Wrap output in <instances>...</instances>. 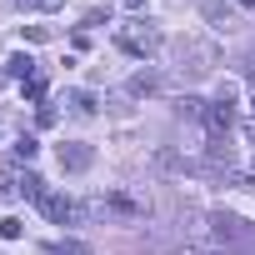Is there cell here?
<instances>
[{"mask_svg":"<svg viewBox=\"0 0 255 255\" xmlns=\"http://www.w3.org/2000/svg\"><path fill=\"white\" fill-rule=\"evenodd\" d=\"M115 45L125 50V55H135V60H150V55H160V30L150 25V20H140V15H130L125 25H115Z\"/></svg>","mask_w":255,"mask_h":255,"instance_id":"6da1fadb","label":"cell"},{"mask_svg":"<svg viewBox=\"0 0 255 255\" xmlns=\"http://www.w3.org/2000/svg\"><path fill=\"white\" fill-rule=\"evenodd\" d=\"M210 235L220 245H235V250H255V225L230 215V210H210Z\"/></svg>","mask_w":255,"mask_h":255,"instance_id":"7a4b0ae2","label":"cell"},{"mask_svg":"<svg viewBox=\"0 0 255 255\" xmlns=\"http://www.w3.org/2000/svg\"><path fill=\"white\" fill-rule=\"evenodd\" d=\"M100 200H105V220H145V215H150V200H145V195L110 190V195H100Z\"/></svg>","mask_w":255,"mask_h":255,"instance_id":"3957f363","label":"cell"},{"mask_svg":"<svg viewBox=\"0 0 255 255\" xmlns=\"http://www.w3.org/2000/svg\"><path fill=\"white\" fill-rule=\"evenodd\" d=\"M210 65H215V45H205V40H185V45H180V70L205 75Z\"/></svg>","mask_w":255,"mask_h":255,"instance_id":"277c9868","label":"cell"},{"mask_svg":"<svg viewBox=\"0 0 255 255\" xmlns=\"http://www.w3.org/2000/svg\"><path fill=\"white\" fill-rule=\"evenodd\" d=\"M205 125H210V135H230L235 130V100L220 95L215 105H205Z\"/></svg>","mask_w":255,"mask_h":255,"instance_id":"5b68a950","label":"cell"},{"mask_svg":"<svg viewBox=\"0 0 255 255\" xmlns=\"http://www.w3.org/2000/svg\"><path fill=\"white\" fill-rule=\"evenodd\" d=\"M90 165H95V150H90L85 140H65V145H60V170L80 175V170H90Z\"/></svg>","mask_w":255,"mask_h":255,"instance_id":"8992f818","label":"cell"},{"mask_svg":"<svg viewBox=\"0 0 255 255\" xmlns=\"http://www.w3.org/2000/svg\"><path fill=\"white\" fill-rule=\"evenodd\" d=\"M0 175L15 185V195H25V200H35V205L45 200V180H40L35 170H0Z\"/></svg>","mask_w":255,"mask_h":255,"instance_id":"52a82bcc","label":"cell"},{"mask_svg":"<svg viewBox=\"0 0 255 255\" xmlns=\"http://www.w3.org/2000/svg\"><path fill=\"white\" fill-rule=\"evenodd\" d=\"M40 215H45V220H55V225H70V220H80V205H75V200H65V195H50V190H45Z\"/></svg>","mask_w":255,"mask_h":255,"instance_id":"ba28073f","label":"cell"},{"mask_svg":"<svg viewBox=\"0 0 255 255\" xmlns=\"http://www.w3.org/2000/svg\"><path fill=\"white\" fill-rule=\"evenodd\" d=\"M200 10H205V20H210L215 30H225V35H230V30H240V10H230L225 0H205Z\"/></svg>","mask_w":255,"mask_h":255,"instance_id":"9c48e42d","label":"cell"},{"mask_svg":"<svg viewBox=\"0 0 255 255\" xmlns=\"http://www.w3.org/2000/svg\"><path fill=\"white\" fill-rule=\"evenodd\" d=\"M5 75H10V80H30V75H40V70H35V60H30L25 50H15V55L5 60Z\"/></svg>","mask_w":255,"mask_h":255,"instance_id":"30bf717a","label":"cell"},{"mask_svg":"<svg viewBox=\"0 0 255 255\" xmlns=\"http://www.w3.org/2000/svg\"><path fill=\"white\" fill-rule=\"evenodd\" d=\"M155 90H165V80H160L155 70H140V75L130 80V95H155Z\"/></svg>","mask_w":255,"mask_h":255,"instance_id":"8fae6325","label":"cell"},{"mask_svg":"<svg viewBox=\"0 0 255 255\" xmlns=\"http://www.w3.org/2000/svg\"><path fill=\"white\" fill-rule=\"evenodd\" d=\"M35 150H40V140H35V135H20V140L10 145V155H15V160H35Z\"/></svg>","mask_w":255,"mask_h":255,"instance_id":"7c38bea8","label":"cell"},{"mask_svg":"<svg viewBox=\"0 0 255 255\" xmlns=\"http://www.w3.org/2000/svg\"><path fill=\"white\" fill-rule=\"evenodd\" d=\"M25 100L45 105V75H30V80H25Z\"/></svg>","mask_w":255,"mask_h":255,"instance_id":"4fadbf2b","label":"cell"},{"mask_svg":"<svg viewBox=\"0 0 255 255\" xmlns=\"http://www.w3.org/2000/svg\"><path fill=\"white\" fill-rule=\"evenodd\" d=\"M50 255H90V245H80V240H55Z\"/></svg>","mask_w":255,"mask_h":255,"instance_id":"5bb4252c","label":"cell"},{"mask_svg":"<svg viewBox=\"0 0 255 255\" xmlns=\"http://www.w3.org/2000/svg\"><path fill=\"white\" fill-rule=\"evenodd\" d=\"M25 235V225L15 220V215H5V220H0V240H20Z\"/></svg>","mask_w":255,"mask_h":255,"instance_id":"9a60e30c","label":"cell"},{"mask_svg":"<svg viewBox=\"0 0 255 255\" xmlns=\"http://www.w3.org/2000/svg\"><path fill=\"white\" fill-rule=\"evenodd\" d=\"M70 105H75V115H95V95H90V90L70 95Z\"/></svg>","mask_w":255,"mask_h":255,"instance_id":"2e32d148","label":"cell"},{"mask_svg":"<svg viewBox=\"0 0 255 255\" xmlns=\"http://www.w3.org/2000/svg\"><path fill=\"white\" fill-rule=\"evenodd\" d=\"M10 5H20V10H60V0H10Z\"/></svg>","mask_w":255,"mask_h":255,"instance_id":"e0dca14e","label":"cell"},{"mask_svg":"<svg viewBox=\"0 0 255 255\" xmlns=\"http://www.w3.org/2000/svg\"><path fill=\"white\" fill-rule=\"evenodd\" d=\"M180 110H185V115H205V100H200V95H185Z\"/></svg>","mask_w":255,"mask_h":255,"instance_id":"ac0fdd59","label":"cell"},{"mask_svg":"<svg viewBox=\"0 0 255 255\" xmlns=\"http://www.w3.org/2000/svg\"><path fill=\"white\" fill-rule=\"evenodd\" d=\"M175 255H220V250H210V245H180Z\"/></svg>","mask_w":255,"mask_h":255,"instance_id":"d6986e66","label":"cell"},{"mask_svg":"<svg viewBox=\"0 0 255 255\" xmlns=\"http://www.w3.org/2000/svg\"><path fill=\"white\" fill-rule=\"evenodd\" d=\"M245 80H250V85H255V50H250V55H245Z\"/></svg>","mask_w":255,"mask_h":255,"instance_id":"ffe728a7","label":"cell"},{"mask_svg":"<svg viewBox=\"0 0 255 255\" xmlns=\"http://www.w3.org/2000/svg\"><path fill=\"white\" fill-rule=\"evenodd\" d=\"M245 140H250V150H255V120H250V125H245Z\"/></svg>","mask_w":255,"mask_h":255,"instance_id":"44dd1931","label":"cell"},{"mask_svg":"<svg viewBox=\"0 0 255 255\" xmlns=\"http://www.w3.org/2000/svg\"><path fill=\"white\" fill-rule=\"evenodd\" d=\"M140 5H145V0H125V10H140Z\"/></svg>","mask_w":255,"mask_h":255,"instance_id":"7402d4cb","label":"cell"},{"mask_svg":"<svg viewBox=\"0 0 255 255\" xmlns=\"http://www.w3.org/2000/svg\"><path fill=\"white\" fill-rule=\"evenodd\" d=\"M235 5H240V10H255V0H235Z\"/></svg>","mask_w":255,"mask_h":255,"instance_id":"603a6c76","label":"cell"}]
</instances>
